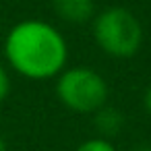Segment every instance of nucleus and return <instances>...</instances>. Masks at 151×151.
Returning a JSON list of instances; mask_svg holds the SVG:
<instances>
[{"instance_id": "obj_7", "label": "nucleus", "mask_w": 151, "mask_h": 151, "mask_svg": "<svg viewBox=\"0 0 151 151\" xmlns=\"http://www.w3.org/2000/svg\"><path fill=\"white\" fill-rule=\"evenodd\" d=\"M11 93V77L6 73V68L0 64V104H2Z\"/></svg>"}, {"instance_id": "obj_1", "label": "nucleus", "mask_w": 151, "mask_h": 151, "mask_svg": "<svg viewBox=\"0 0 151 151\" xmlns=\"http://www.w3.org/2000/svg\"><path fill=\"white\" fill-rule=\"evenodd\" d=\"M2 50L11 68L29 81L56 79L68 60L64 35L42 19H25L13 25Z\"/></svg>"}, {"instance_id": "obj_5", "label": "nucleus", "mask_w": 151, "mask_h": 151, "mask_svg": "<svg viewBox=\"0 0 151 151\" xmlns=\"http://www.w3.org/2000/svg\"><path fill=\"white\" fill-rule=\"evenodd\" d=\"M95 128H97V137H104V139H110L114 134H118L124 126V116L112 108V106H104L95 112Z\"/></svg>"}, {"instance_id": "obj_4", "label": "nucleus", "mask_w": 151, "mask_h": 151, "mask_svg": "<svg viewBox=\"0 0 151 151\" xmlns=\"http://www.w3.org/2000/svg\"><path fill=\"white\" fill-rule=\"evenodd\" d=\"M54 13L66 23H87L95 15L93 0H52Z\"/></svg>"}, {"instance_id": "obj_10", "label": "nucleus", "mask_w": 151, "mask_h": 151, "mask_svg": "<svg viewBox=\"0 0 151 151\" xmlns=\"http://www.w3.org/2000/svg\"><path fill=\"white\" fill-rule=\"evenodd\" d=\"M143 151H151V149H143Z\"/></svg>"}, {"instance_id": "obj_2", "label": "nucleus", "mask_w": 151, "mask_h": 151, "mask_svg": "<svg viewBox=\"0 0 151 151\" xmlns=\"http://www.w3.org/2000/svg\"><path fill=\"white\" fill-rule=\"evenodd\" d=\"M93 40L112 58H130L143 44L141 21L124 6H110L93 19Z\"/></svg>"}, {"instance_id": "obj_6", "label": "nucleus", "mask_w": 151, "mask_h": 151, "mask_svg": "<svg viewBox=\"0 0 151 151\" xmlns=\"http://www.w3.org/2000/svg\"><path fill=\"white\" fill-rule=\"evenodd\" d=\"M75 151H116L114 143L110 139H104V137H93V139H87L83 141Z\"/></svg>"}, {"instance_id": "obj_9", "label": "nucleus", "mask_w": 151, "mask_h": 151, "mask_svg": "<svg viewBox=\"0 0 151 151\" xmlns=\"http://www.w3.org/2000/svg\"><path fill=\"white\" fill-rule=\"evenodd\" d=\"M0 151H6V141H4L2 134H0Z\"/></svg>"}, {"instance_id": "obj_3", "label": "nucleus", "mask_w": 151, "mask_h": 151, "mask_svg": "<svg viewBox=\"0 0 151 151\" xmlns=\"http://www.w3.org/2000/svg\"><path fill=\"white\" fill-rule=\"evenodd\" d=\"M108 93L106 79L89 66H70L56 77V95L75 114H95L108 104Z\"/></svg>"}, {"instance_id": "obj_8", "label": "nucleus", "mask_w": 151, "mask_h": 151, "mask_svg": "<svg viewBox=\"0 0 151 151\" xmlns=\"http://www.w3.org/2000/svg\"><path fill=\"white\" fill-rule=\"evenodd\" d=\"M143 106H145V112L151 116V85L147 87V91H145V97H143Z\"/></svg>"}]
</instances>
